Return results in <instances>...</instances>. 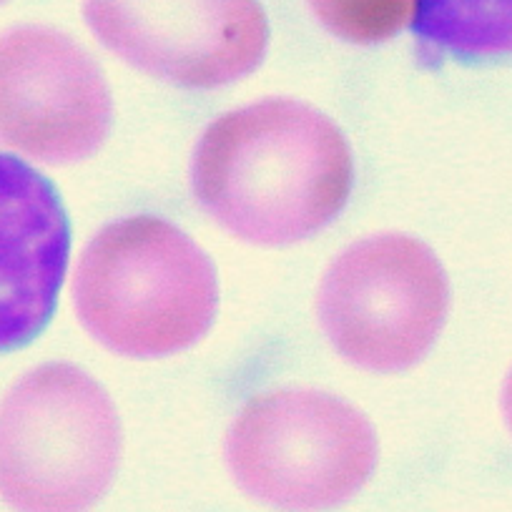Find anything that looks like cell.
<instances>
[{
  "instance_id": "cell-11",
  "label": "cell",
  "mask_w": 512,
  "mask_h": 512,
  "mask_svg": "<svg viewBox=\"0 0 512 512\" xmlns=\"http://www.w3.org/2000/svg\"><path fill=\"white\" fill-rule=\"evenodd\" d=\"M500 410H502V417H505V425H507V430L512 432V369H510V372H507L505 382H502Z\"/></svg>"
},
{
  "instance_id": "cell-3",
  "label": "cell",
  "mask_w": 512,
  "mask_h": 512,
  "mask_svg": "<svg viewBox=\"0 0 512 512\" xmlns=\"http://www.w3.org/2000/svg\"><path fill=\"white\" fill-rule=\"evenodd\" d=\"M121 452L116 405L78 364H38L0 400V497L13 512H88Z\"/></svg>"
},
{
  "instance_id": "cell-1",
  "label": "cell",
  "mask_w": 512,
  "mask_h": 512,
  "mask_svg": "<svg viewBox=\"0 0 512 512\" xmlns=\"http://www.w3.org/2000/svg\"><path fill=\"white\" fill-rule=\"evenodd\" d=\"M189 181L199 209L226 234L279 249L309 241L347 209L354 154L317 106L262 98L201 131Z\"/></svg>"
},
{
  "instance_id": "cell-6",
  "label": "cell",
  "mask_w": 512,
  "mask_h": 512,
  "mask_svg": "<svg viewBox=\"0 0 512 512\" xmlns=\"http://www.w3.org/2000/svg\"><path fill=\"white\" fill-rule=\"evenodd\" d=\"M83 21L118 61L186 91L244 81L269 51L259 0H83Z\"/></svg>"
},
{
  "instance_id": "cell-10",
  "label": "cell",
  "mask_w": 512,
  "mask_h": 512,
  "mask_svg": "<svg viewBox=\"0 0 512 512\" xmlns=\"http://www.w3.org/2000/svg\"><path fill=\"white\" fill-rule=\"evenodd\" d=\"M317 21L339 41L377 46L412 26L417 0H307Z\"/></svg>"
},
{
  "instance_id": "cell-12",
  "label": "cell",
  "mask_w": 512,
  "mask_h": 512,
  "mask_svg": "<svg viewBox=\"0 0 512 512\" xmlns=\"http://www.w3.org/2000/svg\"><path fill=\"white\" fill-rule=\"evenodd\" d=\"M0 3H3V0H0Z\"/></svg>"
},
{
  "instance_id": "cell-2",
  "label": "cell",
  "mask_w": 512,
  "mask_h": 512,
  "mask_svg": "<svg viewBox=\"0 0 512 512\" xmlns=\"http://www.w3.org/2000/svg\"><path fill=\"white\" fill-rule=\"evenodd\" d=\"M76 317L123 359H166L196 347L219 314L211 256L164 216H123L83 246L73 272Z\"/></svg>"
},
{
  "instance_id": "cell-5",
  "label": "cell",
  "mask_w": 512,
  "mask_h": 512,
  "mask_svg": "<svg viewBox=\"0 0 512 512\" xmlns=\"http://www.w3.org/2000/svg\"><path fill=\"white\" fill-rule=\"evenodd\" d=\"M450 302V277L435 249L412 234L382 231L334 256L317 289V319L339 359L400 374L432 352Z\"/></svg>"
},
{
  "instance_id": "cell-8",
  "label": "cell",
  "mask_w": 512,
  "mask_h": 512,
  "mask_svg": "<svg viewBox=\"0 0 512 512\" xmlns=\"http://www.w3.org/2000/svg\"><path fill=\"white\" fill-rule=\"evenodd\" d=\"M71 224L56 186L0 151V354L51 322L68 272Z\"/></svg>"
},
{
  "instance_id": "cell-9",
  "label": "cell",
  "mask_w": 512,
  "mask_h": 512,
  "mask_svg": "<svg viewBox=\"0 0 512 512\" xmlns=\"http://www.w3.org/2000/svg\"><path fill=\"white\" fill-rule=\"evenodd\" d=\"M412 26L432 61H512V0H417Z\"/></svg>"
},
{
  "instance_id": "cell-4",
  "label": "cell",
  "mask_w": 512,
  "mask_h": 512,
  "mask_svg": "<svg viewBox=\"0 0 512 512\" xmlns=\"http://www.w3.org/2000/svg\"><path fill=\"white\" fill-rule=\"evenodd\" d=\"M231 480L279 512H327L374 475L379 440L359 407L312 387L254 395L224 437Z\"/></svg>"
},
{
  "instance_id": "cell-7",
  "label": "cell",
  "mask_w": 512,
  "mask_h": 512,
  "mask_svg": "<svg viewBox=\"0 0 512 512\" xmlns=\"http://www.w3.org/2000/svg\"><path fill=\"white\" fill-rule=\"evenodd\" d=\"M111 126V88L81 43L48 26L0 36V146L71 166L96 156Z\"/></svg>"
}]
</instances>
